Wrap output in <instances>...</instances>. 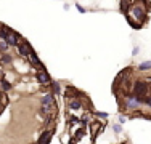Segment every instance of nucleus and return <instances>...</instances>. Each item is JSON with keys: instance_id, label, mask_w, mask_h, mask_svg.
I'll use <instances>...</instances> for the list:
<instances>
[{"instance_id": "1", "label": "nucleus", "mask_w": 151, "mask_h": 144, "mask_svg": "<svg viewBox=\"0 0 151 144\" xmlns=\"http://www.w3.org/2000/svg\"><path fill=\"white\" fill-rule=\"evenodd\" d=\"M151 10V5L148 0H135L134 3H130L125 11V18H127L129 24L134 29L143 27V24L148 21V13Z\"/></svg>"}, {"instance_id": "2", "label": "nucleus", "mask_w": 151, "mask_h": 144, "mask_svg": "<svg viewBox=\"0 0 151 144\" xmlns=\"http://www.w3.org/2000/svg\"><path fill=\"white\" fill-rule=\"evenodd\" d=\"M16 50H18V55H19L21 58H24V59H26V58L29 56V53H31V51H34V48L31 46V43L27 42L26 38H24V40L16 46Z\"/></svg>"}, {"instance_id": "3", "label": "nucleus", "mask_w": 151, "mask_h": 144, "mask_svg": "<svg viewBox=\"0 0 151 144\" xmlns=\"http://www.w3.org/2000/svg\"><path fill=\"white\" fill-rule=\"evenodd\" d=\"M84 99L85 98H69V99H66L68 109H69L71 112H74V110H81L82 107H84Z\"/></svg>"}, {"instance_id": "4", "label": "nucleus", "mask_w": 151, "mask_h": 144, "mask_svg": "<svg viewBox=\"0 0 151 144\" xmlns=\"http://www.w3.org/2000/svg\"><path fill=\"white\" fill-rule=\"evenodd\" d=\"M26 59H27V63H29L32 67H35L37 71L44 69V64H42V61L39 59V56H37V53H35V51H31L29 56H27Z\"/></svg>"}, {"instance_id": "5", "label": "nucleus", "mask_w": 151, "mask_h": 144, "mask_svg": "<svg viewBox=\"0 0 151 144\" xmlns=\"http://www.w3.org/2000/svg\"><path fill=\"white\" fill-rule=\"evenodd\" d=\"M37 82L42 83V85H50L52 83V77H50L48 71H47L45 67L40 69V71H37Z\"/></svg>"}, {"instance_id": "6", "label": "nucleus", "mask_w": 151, "mask_h": 144, "mask_svg": "<svg viewBox=\"0 0 151 144\" xmlns=\"http://www.w3.org/2000/svg\"><path fill=\"white\" fill-rule=\"evenodd\" d=\"M50 141H52V130H45V131L40 133L37 144H50Z\"/></svg>"}, {"instance_id": "7", "label": "nucleus", "mask_w": 151, "mask_h": 144, "mask_svg": "<svg viewBox=\"0 0 151 144\" xmlns=\"http://www.w3.org/2000/svg\"><path fill=\"white\" fill-rule=\"evenodd\" d=\"M42 104H44V106H53V104H56L55 103V95H53L52 91L47 93L44 98H42Z\"/></svg>"}, {"instance_id": "8", "label": "nucleus", "mask_w": 151, "mask_h": 144, "mask_svg": "<svg viewBox=\"0 0 151 144\" xmlns=\"http://www.w3.org/2000/svg\"><path fill=\"white\" fill-rule=\"evenodd\" d=\"M12 63H13V56L8 55V51L0 53V64H2V66H6V64H12Z\"/></svg>"}, {"instance_id": "9", "label": "nucleus", "mask_w": 151, "mask_h": 144, "mask_svg": "<svg viewBox=\"0 0 151 144\" xmlns=\"http://www.w3.org/2000/svg\"><path fill=\"white\" fill-rule=\"evenodd\" d=\"M137 71H140V72L151 71V61H143V63L137 64Z\"/></svg>"}, {"instance_id": "10", "label": "nucleus", "mask_w": 151, "mask_h": 144, "mask_svg": "<svg viewBox=\"0 0 151 144\" xmlns=\"http://www.w3.org/2000/svg\"><path fill=\"white\" fill-rule=\"evenodd\" d=\"M50 88H52V93H53V95H60L61 90H63V88H61V83H60V82H53V80H52V83H50Z\"/></svg>"}, {"instance_id": "11", "label": "nucleus", "mask_w": 151, "mask_h": 144, "mask_svg": "<svg viewBox=\"0 0 151 144\" xmlns=\"http://www.w3.org/2000/svg\"><path fill=\"white\" fill-rule=\"evenodd\" d=\"M10 48V45L6 43L5 40H0V53H6Z\"/></svg>"}, {"instance_id": "12", "label": "nucleus", "mask_w": 151, "mask_h": 144, "mask_svg": "<svg viewBox=\"0 0 151 144\" xmlns=\"http://www.w3.org/2000/svg\"><path fill=\"white\" fill-rule=\"evenodd\" d=\"M143 106H146L148 109H151V95H146L143 98Z\"/></svg>"}, {"instance_id": "13", "label": "nucleus", "mask_w": 151, "mask_h": 144, "mask_svg": "<svg viewBox=\"0 0 151 144\" xmlns=\"http://www.w3.org/2000/svg\"><path fill=\"white\" fill-rule=\"evenodd\" d=\"M113 130H114V133H117V135H119V133H122V125L121 123H114L113 125Z\"/></svg>"}, {"instance_id": "14", "label": "nucleus", "mask_w": 151, "mask_h": 144, "mask_svg": "<svg viewBox=\"0 0 151 144\" xmlns=\"http://www.w3.org/2000/svg\"><path fill=\"white\" fill-rule=\"evenodd\" d=\"M76 8H77V10H79V11H81L82 14H84V13H87V10H85L84 6L81 5V3H76Z\"/></svg>"}, {"instance_id": "15", "label": "nucleus", "mask_w": 151, "mask_h": 144, "mask_svg": "<svg viewBox=\"0 0 151 144\" xmlns=\"http://www.w3.org/2000/svg\"><path fill=\"white\" fill-rule=\"evenodd\" d=\"M96 117H100V118H106L108 117V112H95Z\"/></svg>"}, {"instance_id": "16", "label": "nucleus", "mask_w": 151, "mask_h": 144, "mask_svg": "<svg viewBox=\"0 0 151 144\" xmlns=\"http://www.w3.org/2000/svg\"><path fill=\"white\" fill-rule=\"evenodd\" d=\"M140 53V48L138 46H134V50H132V56H137Z\"/></svg>"}, {"instance_id": "17", "label": "nucleus", "mask_w": 151, "mask_h": 144, "mask_svg": "<svg viewBox=\"0 0 151 144\" xmlns=\"http://www.w3.org/2000/svg\"><path fill=\"white\" fill-rule=\"evenodd\" d=\"M125 122H127V118H125L124 115H121V117H119V123H121V125H124Z\"/></svg>"}]
</instances>
